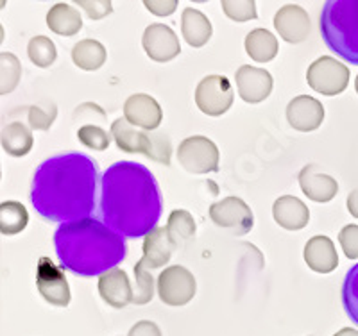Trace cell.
I'll use <instances>...</instances> for the list:
<instances>
[{
  "instance_id": "obj_20",
  "label": "cell",
  "mask_w": 358,
  "mask_h": 336,
  "mask_svg": "<svg viewBox=\"0 0 358 336\" xmlns=\"http://www.w3.org/2000/svg\"><path fill=\"white\" fill-rule=\"evenodd\" d=\"M303 258L310 270L317 274H331L338 267L337 249L328 236L319 235L310 238L303 251Z\"/></svg>"
},
{
  "instance_id": "obj_21",
  "label": "cell",
  "mask_w": 358,
  "mask_h": 336,
  "mask_svg": "<svg viewBox=\"0 0 358 336\" xmlns=\"http://www.w3.org/2000/svg\"><path fill=\"white\" fill-rule=\"evenodd\" d=\"M174 243L171 242L167 233V227H156L155 231L143 238V256L142 261L149 270L152 268H162L171 261Z\"/></svg>"
},
{
  "instance_id": "obj_5",
  "label": "cell",
  "mask_w": 358,
  "mask_h": 336,
  "mask_svg": "<svg viewBox=\"0 0 358 336\" xmlns=\"http://www.w3.org/2000/svg\"><path fill=\"white\" fill-rule=\"evenodd\" d=\"M306 82L313 92L326 97H335L350 85V70L335 57L322 56L308 66Z\"/></svg>"
},
{
  "instance_id": "obj_16",
  "label": "cell",
  "mask_w": 358,
  "mask_h": 336,
  "mask_svg": "<svg viewBox=\"0 0 358 336\" xmlns=\"http://www.w3.org/2000/svg\"><path fill=\"white\" fill-rule=\"evenodd\" d=\"M113 142L117 147L127 154H143L151 158L152 152V136L149 131L138 129V127L131 126L126 118H117L111 124L110 129Z\"/></svg>"
},
{
  "instance_id": "obj_12",
  "label": "cell",
  "mask_w": 358,
  "mask_h": 336,
  "mask_svg": "<svg viewBox=\"0 0 358 336\" xmlns=\"http://www.w3.org/2000/svg\"><path fill=\"white\" fill-rule=\"evenodd\" d=\"M235 82L238 95L248 104H258L264 102L265 98L273 92V75L264 68L258 66L244 65L236 70Z\"/></svg>"
},
{
  "instance_id": "obj_9",
  "label": "cell",
  "mask_w": 358,
  "mask_h": 336,
  "mask_svg": "<svg viewBox=\"0 0 358 336\" xmlns=\"http://www.w3.org/2000/svg\"><path fill=\"white\" fill-rule=\"evenodd\" d=\"M196 104L208 117H222L233 105V86L224 75H208L197 85Z\"/></svg>"
},
{
  "instance_id": "obj_10",
  "label": "cell",
  "mask_w": 358,
  "mask_h": 336,
  "mask_svg": "<svg viewBox=\"0 0 358 336\" xmlns=\"http://www.w3.org/2000/svg\"><path fill=\"white\" fill-rule=\"evenodd\" d=\"M36 286L40 295L52 306L66 308L70 304V286L65 274L52 263V259L43 256L38 259Z\"/></svg>"
},
{
  "instance_id": "obj_11",
  "label": "cell",
  "mask_w": 358,
  "mask_h": 336,
  "mask_svg": "<svg viewBox=\"0 0 358 336\" xmlns=\"http://www.w3.org/2000/svg\"><path fill=\"white\" fill-rule=\"evenodd\" d=\"M143 50L152 61L167 63L181 52L178 34L165 24H151L143 31L142 36Z\"/></svg>"
},
{
  "instance_id": "obj_13",
  "label": "cell",
  "mask_w": 358,
  "mask_h": 336,
  "mask_svg": "<svg viewBox=\"0 0 358 336\" xmlns=\"http://www.w3.org/2000/svg\"><path fill=\"white\" fill-rule=\"evenodd\" d=\"M124 118L131 126L152 133L163 120L162 105L151 95L134 94L124 102Z\"/></svg>"
},
{
  "instance_id": "obj_2",
  "label": "cell",
  "mask_w": 358,
  "mask_h": 336,
  "mask_svg": "<svg viewBox=\"0 0 358 336\" xmlns=\"http://www.w3.org/2000/svg\"><path fill=\"white\" fill-rule=\"evenodd\" d=\"M162 207L158 181L142 163L118 161L102 174V219L124 238H145L155 231Z\"/></svg>"
},
{
  "instance_id": "obj_41",
  "label": "cell",
  "mask_w": 358,
  "mask_h": 336,
  "mask_svg": "<svg viewBox=\"0 0 358 336\" xmlns=\"http://www.w3.org/2000/svg\"><path fill=\"white\" fill-rule=\"evenodd\" d=\"M346 206H348V211H350L351 215H353L355 219H358V188H355L353 191H350V195H348V200H346Z\"/></svg>"
},
{
  "instance_id": "obj_44",
  "label": "cell",
  "mask_w": 358,
  "mask_h": 336,
  "mask_svg": "<svg viewBox=\"0 0 358 336\" xmlns=\"http://www.w3.org/2000/svg\"><path fill=\"white\" fill-rule=\"evenodd\" d=\"M310 336H315V335H310Z\"/></svg>"
},
{
  "instance_id": "obj_1",
  "label": "cell",
  "mask_w": 358,
  "mask_h": 336,
  "mask_svg": "<svg viewBox=\"0 0 358 336\" xmlns=\"http://www.w3.org/2000/svg\"><path fill=\"white\" fill-rule=\"evenodd\" d=\"M99 166L81 152L45 159L34 172L31 203L41 219L66 224L90 219L95 210Z\"/></svg>"
},
{
  "instance_id": "obj_4",
  "label": "cell",
  "mask_w": 358,
  "mask_h": 336,
  "mask_svg": "<svg viewBox=\"0 0 358 336\" xmlns=\"http://www.w3.org/2000/svg\"><path fill=\"white\" fill-rule=\"evenodd\" d=\"M321 34L326 47L358 66V0H328L322 6Z\"/></svg>"
},
{
  "instance_id": "obj_29",
  "label": "cell",
  "mask_w": 358,
  "mask_h": 336,
  "mask_svg": "<svg viewBox=\"0 0 358 336\" xmlns=\"http://www.w3.org/2000/svg\"><path fill=\"white\" fill-rule=\"evenodd\" d=\"M341 299L346 315L358 328V263L348 270L346 277L342 281Z\"/></svg>"
},
{
  "instance_id": "obj_35",
  "label": "cell",
  "mask_w": 358,
  "mask_h": 336,
  "mask_svg": "<svg viewBox=\"0 0 358 336\" xmlns=\"http://www.w3.org/2000/svg\"><path fill=\"white\" fill-rule=\"evenodd\" d=\"M222 11L235 22L257 20V2L255 0H222Z\"/></svg>"
},
{
  "instance_id": "obj_24",
  "label": "cell",
  "mask_w": 358,
  "mask_h": 336,
  "mask_svg": "<svg viewBox=\"0 0 358 336\" xmlns=\"http://www.w3.org/2000/svg\"><path fill=\"white\" fill-rule=\"evenodd\" d=\"M0 143H2V149L8 152L13 158H24L29 154V150L33 149V133L29 127H25L22 122H13L8 124L2 129L0 134Z\"/></svg>"
},
{
  "instance_id": "obj_32",
  "label": "cell",
  "mask_w": 358,
  "mask_h": 336,
  "mask_svg": "<svg viewBox=\"0 0 358 336\" xmlns=\"http://www.w3.org/2000/svg\"><path fill=\"white\" fill-rule=\"evenodd\" d=\"M27 56L33 65L40 68H49L57 57L56 45L47 36H34L27 45Z\"/></svg>"
},
{
  "instance_id": "obj_28",
  "label": "cell",
  "mask_w": 358,
  "mask_h": 336,
  "mask_svg": "<svg viewBox=\"0 0 358 336\" xmlns=\"http://www.w3.org/2000/svg\"><path fill=\"white\" fill-rule=\"evenodd\" d=\"M167 233L174 247H181L196 236V220L187 210L171 211L167 220Z\"/></svg>"
},
{
  "instance_id": "obj_8",
  "label": "cell",
  "mask_w": 358,
  "mask_h": 336,
  "mask_svg": "<svg viewBox=\"0 0 358 336\" xmlns=\"http://www.w3.org/2000/svg\"><path fill=\"white\" fill-rule=\"evenodd\" d=\"M156 288H158V295L162 302L178 308V306H185L194 299L197 283L190 270H187L181 265H174V267L162 270Z\"/></svg>"
},
{
  "instance_id": "obj_43",
  "label": "cell",
  "mask_w": 358,
  "mask_h": 336,
  "mask_svg": "<svg viewBox=\"0 0 358 336\" xmlns=\"http://www.w3.org/2000/svg\"><path fill=\"white\" fill-rule=\"evenodd\" d=\"M355 89H357V94H358V75H357V79H355Z\"/></svg>"
},
{
  "instance_id": "obj_42",
  "label": "cell",
  "mask_w": 358,
  "mask_h": 336,
  "mask_svg": "<svg viewBox=\"0 0 358 336\" xmlns=\"http://www.w3.org/2000/svg\"><path fill=\"white\" fill-rule=\"evenodd\" d=\"M334 336H358V331L353 328H344V329H341V331L335 333Z\"/></svg>"
},
{
  "instance_id": "obj_15",
  "label": "cell",
  "mask_w": 358,
  "mask_h": 336,
  "mask_svg": "<svg viewBox=\"0 0 358 336\" xmlns=\"http://www.w3.org/2000/svg\"><path fill=\"white\" fill-rule=\"evenodd\" d=\"M274 29L287 43H301L308 38L310 24L308 13L297 4H287L274 15Z\"/></svg>"
},
{
  "instance_id": "obj_37",
  "label": "cell",
  "mask_w": 358,
  "mask_h": 336,
  "mask_svg": "<svg viewBox=\"0 0 358 336\" xmlns=\"http://www.w3.org/2000/svg\"><path fill=\"white\" fill-rule=\"evenodd\" d=\"M152 136V152H151V158L152 161L156 163H162V165H171V152H172V147L169 138L165 134L162 133H151Z\"/></svg>"
},
{
  "instance_id": "obj_14",
  "label": "cell",
  "mask_w": 358,
  "mask_h": 336,
  "mask_svg": "<svg viewBox=\"0 0 358 336\" xmlns=\"http://www.w3.org/2000/svg\"><path fill=\"white\" fill-rule=\"evenodd\" d=\"M287 120L299 133H312L324 120V105L310 95H297L287 105Z\"/></svg>"
},
{
  "instance_id": "obj_25",
  "label": "cell",
  "mask_w": 358,
  "mask_h": 336,
  "mask_svg": "<svg viewBox=\"0 0 358 336\" xmlns=\"http://www.w3.org/2000/svg\"><path fill=\"white\" fill-rule=\"evenodd\" d=\"M245 52L257 63H268L278 56L280 45L276 36L267 29H255L245 36Z\"/></svg>"
},
{
  "instance_id": "obj_23",
  "label": "cell",
  "mask_w": 358,
  "mask_h": 336,
  "mask_svg": "<svg viewBox=\"0 0 358 336\" xmlns=\"http://www.w3.org/2000/svg\"><path fill=\"white\" fill-rule=\"evenodd\" d=\"M47 25L59 36H76L83 29L81 13L73 6L57 2L47 13Z\"/></svg>"
},
{
  "instance_id": "obj_3",
  "label": "cell",
  "mask_w": 358,
  "mask_h": 336,
  "mask_svg": "<svg viewBox=\"0 0 358 336\" xmlns=\"http://www.w3.org/2000/svg\"><path fill=\"white\" fill-rule=\"evenodd\" d=\"M54 249L62 267L81 277H101L122 263L127 252L124 236L95 217L62 224Z\"/></svg>"
},
{
  "instance_id": "obj_26",
  "label": "cell",
  "mask_w": 358,
  "mask_h": 336,
  "mask_svg": "<svg viewBox=\"0 0 358 336\" xmlns=\"http://www.w3.org/2000/svg\"><path fill=\"white\" fill-rule=\"evenodd\" d=\"M106 47L97 40H83L73 45L72 61L85 72H95L106 63Z\"/></svg>"
},
{
  "instance_id": "obj_6",
  "label": "cell",
  "mask_w": 358,
  "mask_h": 336,
  "mask_svg": "<svg viewBox=\"0 0 358 336\" xmlns=\"http://www.w3.org/2000/svg\"><path fill=\"white\" fill-rule=\"evenodd\" d=\"M219 149L206 136H188L178 147V161L188 174H210L219 170Z\"/></svg>"
},
{
  "instance_id": "obj_31",
  "label": "cell",
  "mask_w": 358,
  "mask_h": 336,
  "mask_svg": "<svg viewBox=\"0 0 358 336\" xmlns=\"http://www.w3.org/2000/svg\"><path fill=\"white\" fill-rule=\"evenodd\" d=\"M22 78V63L11 52L0 54V94L8 95L17 88Z\"/></svg>"
},
{
  "instance_id": "obj_40",
  "label": "cell",
  "mask_w": 358,
  "mask_h": 336,
  "mask_svg": "<svg viewBox=\"0 0 358 336\" xmlns=\"http://www.w3.org/2000/svg\"><path fill=\"white\" fill-rule=\"evenodd\" d=\"M127 336H163L158 326L151 320H140L129 329Z\"/></svg>"
},
{
  "instance_id": "obj_33",
  "label": "cell",
  "mask_w": 358,
  "mask_h": 336,
  "mask_svg": "<svg viewBox=\"0 0 358 336\" xmlns=\"http://www.w3.org/2000/svg\"><path fill=\"white\" fill-rule=\"evenodd\" d=\"M57 117V105L54 102H41L29 108L27 120L31 129L49 131Z\"/></svg>"
},
{
  "instance_id": "obj_17",
  "label": "cell",
  "mask_w": 358,
  "mask_h": 336,
  "mask_svg": "<svg viewBox=\"0 0 358 336\" xmlns=\"http://www.w3.org/2000/svg\"><path fill=\"white\" fill-rule=\"evenodd\" d=\"M99 295L111 308L122 309L127 304H133V286L129 283V277L120 268L106 272L99 277Z\"/></svg>"
},
{
  "instance_id": "obj_38",
  "label": "cell",
  "mask_w": 358,
  "mask_h": 336,
  "mask_svg": "<svg viewBox=\"0 0 358 336\" xmlns=\"http://www.w3.org/2000/svg\"><path fill=\"white\" fill-rule=\"evenodd\" d=\"M78 6L85 9V13L92 20H101V18L108 17L113 11V4H111L110 0H90V2L78 0Z\"/></svg>"
},
{
  "instance_id": "obj_30",
  "label": "cell",
  "mask_w": 358,
  "mask_h": 336,
  "mask_svg": "<svg viewBox=\"0 0 358 336\" xmlns=\"http://www.w3.org/2000/svg\"><path fill=\"white\" fill-rule=\"evenodd\" d=\"M134 286H133V304L136 306H143L149 304L155 295V277H152L151 270L143 265L140 259L138 263L134 265Z\"/></svg>"
},
{
  "instance_id": "obj_27",
  "label": "cell",
  "mask_w": 358,
  "mask_h": 336,
  "mask_svg": "<svg viewBox=\"0 0 358 336\" xmlns=\"http://www.w3.org/2000/svg\"><path fill=\"white\" fill-rule=\"evenodd\" d=\"M29 213L25 206L17 200H6L0 204V233L13 236L22 233L27 227Z\"/></svg>"
},
{
  "instance_id": "obj_34",
  "label": "cell",
  "mask_w": 358,
  "mask_h": 336,
  "mask_svg": "<svg viewBox=\"0 0 358 336\" xmlns=\"http://www.w3.org/2000/svg\"><path fill=\"white\" fill-rule=\"evenodd\" d=\"M78 138L83 145L92 150H106L111 145V142H113L111 133H108L106 129H102L101 126H92V124H86V126L79 127Z\"/></svg>"
},
{
  "instance_id": "obj_19",
  "label": "cell",
  "mask_w": 358,
  "mask_h": 336,
  "mask_svg": "<svg viewBox=\"0 0 358 336\" xmlns=\"http://www.w3.org/2000/svg\"><path fill=\"white\" fill-rule=\"evenodd\" d=\"M273 217L274 222L287 231H301L310 222L308 207L294 195H281L274 200Z\"/></svg>"
},
{
  "instance_id": "obj_36",
  "label": "cell",
  "mask_w": 358,
  "mask_h": 336,
  "mask_svg": "<svg viewBox=\"0 0 358 336\" xmlns=\"http://www.w3.org/2000/svg\"><path fill=\"white\" fill-rule=\"evenodd\" d=\"M338 242L344 256L348 259H357L358 258V226L357 224H348L341 229L338 233Z\"/></svg>"
},
{
  "instance_id": "obj_39",
  "label": "cell",
  "mask_w": 358,
  "mask_h": 336,
  "mask_svg": "<svg viewBox=\"0 0 358 336\" xmlns=\"http://www.w3.org/2000/svg\"><path fill=\"white\" fill-rule=\"evenodd\" d=\"M143 6L156 17H171L178 8V0H145Z\"/></svg>"
},
{
  "instance_id": "obj_22",
  "label": "cell",
  "mask_w": 358,
  "mask_h": 336,
  "mask_svg": "<svg viewBox=\"0 0 358 336\" xmlns=\"http://www.w3.org/2000/svg\"><path fill=\"white\" fill-rule=\"evenodd\" d=\"M181 33L185 41L194 49H201L212 38V22L199 9L187 8L181 15Z\"/></svg>"
},
{
  "instance_id": "obj_7",
  "label": "cell",
  "mask_w": 358,
  "mask_h": 336,
  "mask_svg": "<svg viewBox=\"0 0 358 336\" xmlns=\"http://www.w3.org/2000/svg\"><path fill=\"white\" fill-rule=\"evenodd\" d=\"M210 219L217 227L231 233L233 236H244L255 226V217L248 204L241 197H226L210 206Z\"/></svg>"
},
{
  "instance_id": "obj_18",
  "label": "cell",
  "mask_w": 358,
  "mask_h": 336,
  "mask_svg": "<svg viewBox=\"0 0 358 336\" xmlns=\"http://www.w3.org/2000/svg\"><path fill=\"white\" fill-rule=\"evenodd\" d=\"M297 181L303 193L313 203H330L338 191V182L331 175L319 172L315 165L303 166V170L297 175Z\"/></svg>"
}]
</instances>
